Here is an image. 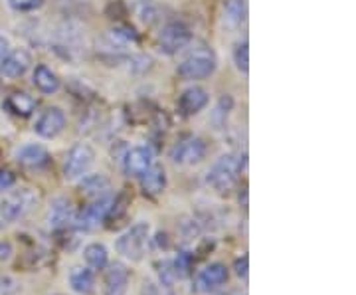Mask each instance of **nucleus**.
I'll return each instance as SVG.
<instances>
[{"mask_svg":"<svg viewBox=\"0 0 356 295\" xmlns=\"http://www.w3.org/2000/svg\"><path fill=\"white\" fill-rule=\"evenodd\" d=\"M245 159L240 154H222L216 163L212 165V168L206 175V182L216 191V193H228L236 186V182L242 175Z\"/></svg>","mask_w":356,"mask_h":295,"instance_id":"1","label":"nucleus"},{"mask_svg":"<svg viewBox=\"0 0 356 295\" xmlns=\"http://www.w3.org/2000/svg\"><path fill=\"white\" fill-rule=\"evenodd\" d=\"M149 240H151V224L149 222H137L135 226H131L127 232H123L117 238L115 248L123 257L139 262L147 252Z\"/></svg>","mask_w":356,"mask_h":295,"instance_id":"2","label":"nucleus"},{"mask_svg":"<svg viewBox=\"0 0 356 295\" xmlns=\"http://www.w3.org/2000/svg\"><path fill=\"white\" fill-rule=\"evenodd\" d=\"M216 70V56L214 51L208 48L192 51L188 58L182 60V64L178 65L177 74L184 81H196V79H206L214 74Z\"/></svg>","mask_w":356,"mask_h":295,"instance_id":"3","label":"nucleus"},{"mask_svg":"<svg viewBox=\"0 0 356 295\" xmlns=\"http://www.w3.org/2000/svg\"><path fill=\"white\" fill-rule=\"evenodd\" d=\"M115 198L111 194H105L102 198H95L89 206H86L79 214H76V226L79 230H95L105 220L109 218Z\"/></svg>","mask_w":356,"mask_h":295,"instance_id":"4","label":"nucleus"},{"mask_svg":"<svg viewBox=\"0 0 356 295\" xmlns=\"http://www.w3.org/2000/svg\"><path fill=\"white\" fill-rule=\"evenodd\" d=\"M93 161H95V153L88 143H76L65 154L64 177L67 180L81 179L83 175L89 173Z\"/></svg>","mask_w":356,"mask_h":295,"instance_id":"5","label":"nucleus"},{"mask_svg":"<svg viewBox=\"0 0 356 295\" xmlns=\"http://www.w3.org/2000/svg\"><path fill=\"white\" fill-rule=\"evenodd\" d=\"M192 42L191 28L182 22H168L159 34V48L166 56H175Z\"/></svg>","mask_w":356,"mask_h":295,"instance_id":"6","label":"nucleus"},{"mask_svg":"<svg viewBox=\"0 0 356 295\" xmlns=\"http://www.w3.org/2000/svg\"><path fill=\"white\" fill-rule=\"evenodd\" d=\"M34 205V194L30 191H18V193L8 194L0 202V220L4 222H14L22 218L26 212Z\"/></svg>","mask_w":356,"mask_h":295,"instance_id":"7","label":"nucleus"},{"mask_svg":"<svg viewBox=\"0 0 356 295\" xmlns=\"http://www.w3.org/2000/svg\"><path fill=\"white\" fill-rule=\"evenodd\" d=\"M208 153V147L200 137H191L184 139L175 147L172 151V161L180 165V167H191V165H198L204 157Z\"/></svg>","mask_w":356,"mask_h":295,"instance_id":"8","label":"nucleus"},{"mask_svg":"<svg viewBox=\"0 0 356 295\" xmlns=\"http://www.w3.org/2000/svg\"><path fill=\"white\" fill-rule=\"evenodd\" d=\"M228 268H226L224 264H220V262L210 264V266H206V268L198 273L194 289H196L198 294H210V292H214L218 287H222L224 283L228 282Z\"/></svg>","mask_w":356,"mask_h":295,"instance_id":"9","label":"nucleus"},{"mask_svg":"<svg viewBox=\"0 0 356 295\" xmlns=\"http://www.w3.org/2000/svg\"><path fill=\"white\" fill-rule=\"evenodd\" d=\"M65 127V113L60 107H48L42 115L38 117L34 131L42 139H54L58 137Z\"/></svg>","mask_w":356,"mask_h":295,"instance_id":"10","label":"nucleus"},{"mask_svg":"<svg viewBox=\"0 0 356 295\" xmlns=\"http://www.w3.org/2000/svg\"><path fill=\"white\" fill-rule=\"evenodd\" d=\"M129 280H131V276H129L127 268H125L123 264L115 262V264H111V266H107V270H105V280H103V294L105 295H127Z\"/></svg>","mask_w":356,"mask_h":295,"instance_id":"11","label":"nucleus"},{"mask_svg":"<svg viewBox=\"0 0 356 295\" xmlns=\"http://www.w3.org/2000/svg\"><path fill=\"white\" fill-rule=\"evenodd\" d=\"M154 163V154L149 147H133L123 159V167L129 177H140Z\"/></svg>","mask_w":356,"mask_h":295,"instance_id":"12","label":"nucleus"},{"mask_svg":"<svg viewBox=\"0 0 356 295\" xmlns=\"http://www.w3.org/2000/svg\"><path fill=\"white\" fill-rule=\"evenodd\" d=\"M208 102H210L208 91L204 90V88L194 86V88H188V90L182 91V95H180V99H178V107H180V111H182L184 115L191 117L196 115V113H200L204 107L208 105Z\"/></svg>","mask_w":356,"mask_h":295,"instance_id":"13","label":"nucleus"},{"mask_svg":"<svg viewBox=\"0 0 356 295\" xmlns=\"http://www.w3.org/2000/svg\"><path fill=\"white\" fill-rule=\"evenodd\" d=\"M48 224L51 230H65L72 224H76V210H74L72 202L65 198H58L50 208Z\"/></svg>","mask_w":356,"mask_h":295,"instance_id":"14","label":"nucleus"},{"mask_svg":"<svg viewBox=\"0 0 356 295\" xmlns=\"http://www.w3.org/2000/svg\"><path fill=\"white\" fill-rule=\"evenodd\" d=\"M30 67V56L26 50H13L8 51L2 60H0V74L8 79L24 76L26 70Z\"/></svg>","mask_w":356,"mask_h":295,"instance_id":"15","label":"nucleus"},{"mask_svg":"<svg viewBox=\"0 0 356 295\" xmlns=\"http://www.w3.org/2000/svg\"><path fill=\"white\" fill-rule=\"evenodd\" d=\"M140 179V189L147 196H159V194L165 193L166 189V170L163 165H156L153 163L149 170H145L139 177Z\"/></svg>","mask_w":356,"mask_h":295,"instance_id":"16","label":"nucleus"},{"mask_svg":"<svg viewBox=\"0 0 356 295\" xmlns=\"http://www.w3.org/2000/svg\"><path fill=\"white\" fill-rule=\"evenodd\" d=\"M16 159L22 167L30 168V170H40V168L48 167V163H50V154L42 145H24L16 153Z\"/></svg>","mask_w":356,"mask_h":295,"instance_id":"17","label":"nucleus"},{"mask_svg":"<svg viewBox=\"0 0 356 295\" xmlns=\"http://www.w3.org/2000/svg\"><path fill=\"white\" fill-rule=\"evenodd\" d=\"M34 86H36V90L40 93H44V95H54V93H58L60 91V77L56 76V72H51L48 65L40 64L36 65V70H34Z\"/></svg>","mask_w":356,"mask_h":295,"instance_id":"18","label":"nucleus"},{"mask_svg":"<svg viewBox=\"0 0 356 295\" xmlns=\"http://www.w3.org/2000/svg\"><path fill=\"white\" fill-rule=\"evenodd\" d=\"M79 189L88 198L95 200V198H102L105 194H109L111 182L105 175H83L81 182H79Z\"/></svg>","mask_w":356,"mask_h":295,"instance_id":"19","label":"nucleus"},{"mask_svg":"<svg viewBox=\"0 0 356 295\" xmlns=\"http://www.w3.org/2000/svg\"><path fill=\"white\" fill-rule=\"evenodd\" d=\"M70 287L79 295H91L95 292V271L91 268H74L70 271Z\"/></svg>","mask_w":356,"mask_h":295,"instance_id":"20","label":"nucleus"},{"mask_svg":"<svg viewBox=\"0 0 356 295\" xmlns=\"http://www.w3.org/2000/svg\"><path fill=\"white\" fill-rule=\"evenodd\" d=\"M4 107L16 117H30L36 111V99L32 95H28V93L16 91V93L6 97Z\"/></svg>","mask_w":356,"mask_h":295,"instance_id":"21","label":"nucleus"},{"mask_svg":"<svg viewBox=\"0 0 356 295\" xmlns=\"http://www.w3.org/2000/svg\"><path fill=\"white\" fill-rule=\"evenodd\" d=\"M83 260L88 264V268L91 270H105L109 266V252L107 248L99 242H93V244L86 246L83 250Z\"/></svg>","mask_w":356,"mask_h":295,"instance_id":"22","label":"nucleus"},{"mask_svg":"<svg viewBox=\"0 0 356 295\" xmlns=\"http://www.w3.org/2000/svg\"><path fill=\"white\" fill-rule=\"evenodd\" d=\"M248 16V4L245 0H226L224 2V20L229 26H242Z\"/></svg>","mask_w":356,"mask_h":295,"instance_id":"23","label":"nucleus"},{"mask_svg":"<svg viewBox=\"0 0 356 295\" xmlns=\"http://www.w3.org/2000/svg\"><path fill=\"white\" fill-rule=\"evenodd\" d=\"M133 8H135V16L139 18L143 24L151 26L159 18V6L154 4L153 0H139V2H135Z\"/></svg>","mask_w":356,"mask_h":295,"instance_id":"24","label":"nucleus"},{"mask_svg":"<svg viewBox=\"0 0 356 295\" xmlns=\"http://www.w3.org/2000/svg\"><path fill=\"white\" fill-rule=\"evenodd\" d=\"M232 109H234V99L229 97V95H224V97H220V102H218L216 109L212 111V123L216 125V129H222L226 125V121H228L229 113H232Z\"/></svg>","mask_w":356,"mask_h":295,"instance_id":"25","label":"nucleus"},{"mask_svg":"<svg viewBox=\"0 0 356 295\" xmlns=\"http://www.w3.org/2000/svg\"><path fill=\"white\" fill-rule=\"evenodd\" d=\"M234 64H236V67L242 74L250 72V46H248V42H242V44L236 46V50H234Z\"/></svg>","mask_w":356,"mask_h":295,"instance_id":"26","label":"nucleus"},{"mask_svg":"<svg viewBox=\"0 0 356 295\" xmlns=\"http://www.w3.org/2000/svg\"><path fill=\"white\" fill-rule=\"evenodd\" d=\"M8 2H10V8L16 13H34L44 4V0H8Z\"/></svg>","mask_w":356,"mask_h":295,"instance_id":"27","label":"nucleus"},{"mask_svg":"<svg viewBox=\"0 0 356 295\" xmlns=\"http://www.w3.org/2000/svg\"><path fill=\"white\" fill-rule=\"evenodd\" d=\"M13 186H14L13 173H8V170H0V193L8 191V189H13Z\"/></svg>","mask_w":356,"mask_h":295,"instance_id":"28","label":"nucleus"},{"mask_svg":"<svg viewBox=\"0 0 356 295\" xmlns=\"http://www.w3.org/2000/svg\"><path fill=\"white\" fill-rule=\"evenodd\" d=\"M248 264H250V260H248V256L243 257H238L236 260V273L240 276V278H248Z\"/></svg>","mask_w":356,"mask_h":295,"instance_id":"29","label":"nucleus"},{"mask_svg":"<svg viewBox=\"0 0 356 295\" xmlns=\"http://www.w3.org/2000/svg\"><path fill=\"white\" fill-rule=\"evenodd\" d=\"M14 289V282L13 280H8V278H4V276H0V295H10Z\"/></svg>","mask_w":356,"mask_h":295,"instance_id":"30","label":"nucleus"},{"mask_svg":"<svg viewBox=\"0 0 356 295\" xmlns=\"http://www.w3.org/2000/svg\"><path fill=\"white\" fill-rule=\"evenodd\" d=\"M10 256H13V246L8 242H0V264L6 262Z\"/></svg>","mask_w":356,"mask_h":295,"instance_id":"31","label":"nucleus"},{"mask_svg":"<svg viewBox=\"0 0 356 295\" xmlns=\"http://www.w3.org/2000/svg\"><path fill=\"white\" fill-rule=\"evenodd\" d=\"M8 48H10V44H8V40L4 38V36H0V60L8 54Z\"/></svg>","mask_w":356,"mask_h":295,"instance_id":"32","label":"nucleus"}]
</instances>
